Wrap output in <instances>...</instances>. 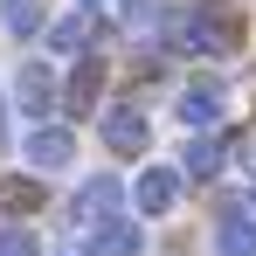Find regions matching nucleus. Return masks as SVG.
Listing matches in <instances>:
<instances>
[{
	"label": "nucleus",
	"mask_w": 256,
	"mask_h": 256,
	"mask_svg": "<svg viewBox=\"0 0 256 256\" xmlns=\"http://www.w3.org/2000/svg\"><path fill=\"white\" fill-rule=\"evenodd\" d=\"M0 21H7V35L28 42V35H42V28H48V7H42V0H0Z\"/></svg>",
	"instance_id": "nucleus-14"
},
{
	"label": "nucleus",
	"mask_w": 256,
	"mask_h": 256,
	"mask_svg": "<svg viewBox=\"0 0 256 256\" xmlns=\"http://www.w3.org/2000/svg\"><path fill=\"white\" fill-rule=\"evenodd\" d=\"M76 7H104V0H76Z\"/></svg>",
	"instance_id": "nucleus-17"
},
{
	"label": "nucleus",
	"mask_w": 256,
	"mask_h": 256,
	"mask_svg": "<svg viewBox=\"0 0 256 256\" xmlns=\"http://www.w3.org/2000/svg\"><path fill=\"white\" fill-rule=\"evenodd\" d=\"M90 35H97V21H90V7H76V14L48 21V56H84Z\"/></svg>",
	"instance_id": "nucleus-10"
},
{
	"label": "nucleus",
	"mask_w": 256,
	"mask_h": 256,
	"mask_svg": "<svg viewBox=\"0 0 256 256\" xmlns=\"http://www.w3.org/2000/svg\"><path fill=\"white\" fill-rule=\"evenodd\" d=\"M180 180H187V166H146V173H138V187H132L138 214H166L173 201H180Z\"/></svg>",
	"instance_id": "nucleus-7"
},
{
	"label": "nucleus",
	"mask_w": 256,
	"mask_h": 256,
	"mask_svg": "<svg viewBox=\"0 0 256 256\" xmlns=\"http://www.w3.org/2000/svg\"><path fill=\"white\" fill-rule=\"evenodd\" d=\"M21 160L35 173H62L70 160H76V132L70 125H35L28 138H21Z\"/></svg>",
	"instance_id": "nucleus-5"
},
{
	"label": "nucleus",
	"mask_w": 256,
	"mask_h": 256,
	"mask_svg": "<svg viewBox=\"0 0 256 256\" xmlns=\"http://www.w3.org/2000/svg\"><path fill=\"white\" fill-rule=\"evenodd\" d=\"M180 166H187V180H214V173L228 166V138L222 132H194L187 152H180Z\"/></svg>",
	"instance_id": "nucleus-9"
},
{
	"label": "nucleus",
	"mask_w": 256,
	"mask_h": 256,
	"mask_svg": "<svg viewBox=\"0 0 256 256\" xmlns=\"http://www.w3.org/2000/svg\"><path fill=\"white\" fill-rule=\"evenodd\" d=\"M118 201H125V187H118V173H90L84 187H76V201H70V214H76V228H104V222H118Z\"/></svg>",
	"instance_id": "nucleus-3"
},
{
	"label": "nucleus",
	"mask_w": 256,
	"mask_h": 256,
	"mask_svg": "<svg viewBox=\"0 0 256 256\" xmlns=\"http://www.w3.org/2000/svg\"><path fill=\"white\" fill-rule=\"evenodd\" d=\"M214 256H256V214H222L214 222Z\"/></svg>",
	"instance_id": "nucleus-12"
},
{
	"label": "nucleus",
	"mask_w": 256,
	"mask_h": 256,
	"mask_svg": "<svg viewBox=\"0 0 256 256\" xmlns=\"http://www.w3.org/2000/svg\"><path fill=\"white\" fill-rule=\"evenodd\" d=\"M0 138H7V97H0Z\"/></svg>",
	"instance_id": "nucleus-16"
},
{
	"label": "nucleus",
	"mask_w": 256,
	"mask_h": 256,
	"mask_svg": "<svg viewBox=\"0 0 256 256\" xmlns=\"http://www.w3.org/2000/svg\"><path fill=\"white\" fill-rule=\"evenodd\" d=\"M0 256H42V242H35L28 228H14V222H7V228H0Z\"/></svg>",
	"instance_id": "nucleus-15"
},
{
	"label": "nucleus",
	"mask_w": 256,
	"mask_h": 256,
	"mask_svg": "<svg viewBox=\"0 0 256 256\" xmlns=\"http://www.w3.org/2000/svg\"><path fill=\"white\" fill-rule=\"evenodd\" d=\"M48 201L42 180H28V173H14V180H0V214H35Z\"/></svg>",
	"instance_id": "nucleus-13"
},
{
	"label": "nucleus",
	"mask_w": 256,
	"mask_h": 256,
	"mask_svg": "<svg viewBox=\"0 0 256 256\" xmlns=\"http://www.w3.org/2000/svg\"><path fill=\"white\" fill-rule=\"evenodd\" d=\"M138 250H146V228L125 222V214L104 222V228H90V256H138Z\"/></svg>",
	"instance_id": "nucleus-11"
},
{
	"label": "nucleus",
	"mask_w": 256,
	"mask_h": 256,
	"mask_svg": "<svg viewBox=\"0 0 256 256\" xmlns=\"http://www.w3.org/2000/svg\"><path fill=\"white\" fill-rule=\"evenodd\" d=\"M14 104H21L35 125H48V111H62V84H56V70H48L42 56H28V62L14 70Z\"/></svg>",
	"instance_id": "nucleus-2"
},
{
	"label": "nucleus",
	"mask_w": 256,
	"mask_h": 256,
	"mask_svg": "<svg viewBox=\"0 0 256 256\" xmlns=\"http://www.w3.org/2000/svg\"><path fill=\"white\" fill-rule=\"evenodd\" d=\"M97 97H104V56H76L62 84V111H97Z\"/></svg>",
	"instance_id": "nucleus-8"
},
{
	"label": "nucleus",
	"mask_w": 256,
	"mask_h": 256,
	"mask_svg": "<svg viewBox=\"0 0 256 256\" xmlns=\"http://www.w3.org/2000/svg\"><path fill=\"white\" fill-rule=\"evenodd\" d=\"M180 56H222V48L236 42V28L222 21V14H208V7H187L180 21H173V35H166Z\"/></svg>",
	"instance_id": "nucleus-1"
},
{
	"label": "nucleus",
	"mask_w": 256,
	"mask_h": 256,
	"mask_svg": "<svg viewBox=\"0 0 256 256\" xmlns=\"http://www.w3.org/2000/svg\"><path fill=\"white\" fill-rule=\"evenodd\" d=\"M97 132H104V152H118V160H138L146 138H152V125H146L138 104H111V111H97Z\"/></svg>",
	"instance_id": "nucleus-4"
},
{
	"label": "nucleus",
	"mask_w": 256,
	"mask_h": 256,
	"mask_svg": "<svg viewBox=\"0 0 256 256\" xmlns=\"http://www.w3.org/2000/svg\"><path fill=\"white\" fill-rule=\"evenodd\" d=\"M222 104H228V90H222V76H194V84H180V118L194 132H208V125H222Z\"/></svg>",
	"instance_id": "nucleus-6"
}]
</instances>
